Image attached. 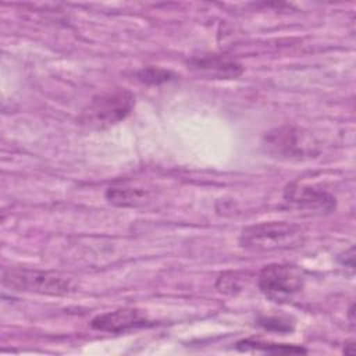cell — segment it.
Returning <instances> with one entry per match:
<instances>
[{
    "label": "cell",
    "mask_w": 356,
    "mask_h": 356,
    "mask_svg": "<svg viewBox=\"0 0 356 356\" xmlns=\"http://www.w3.org/2000/svg\"><path fill=\"white\" fill-rule=\"evenodd\" d=\"M239 350H261L267 353H306V349L296 345L286 343H273L253 339H242L236 343Z\"/></svg>",
    "instance_id": "cell-10"
},
{
    "label": "cell",
    "mask_w": 356,
    "mask_h": 356,
    "mask_svg": "<svg viewBox=\"0 0 356 356\" xmlns=\"http://www.w3.org/2000/svg\"><path fill=\"white\" fill-rule=\"evenodd\" d=\"M286 203L299 210L316 214H328L335 210V197L321 186L302 182H292L284 192Z\"/></svg>",
    "instance_id": "cell-6"
},
{
    "label": "cell",
    "mask_w": 356,
    "mask_h": 356,
    "mask_svg": "<svg viewBox=\"0 0 356 356\" xmlns=\"http://www.w3.org/2000/svg\"><path fill=\"white\" fill-rule=\"evenodd\" d=\"M248 274L241 271H225L218 275L216 288L224 295H238L248 285Z\"/></svg>",
    "instance_id": "cell-11"
},
{
    "label": "cell",
    "mask_w": 356,
    "mask_h": 356,
    "mask_svg": "<svg viewBox=\"0 0 356 356\" xmlns=\"http://www.w3.org/2000/svg\"><path fill=\"white\" fill-rule=\"evenodd\" d=\"M3 285L43 295H65L74 291V284L70 278L51 271L28 268H4Z\"/></svg>",
    "instance_id": "cell-5"
},
{
    "label": "cell",
    "mask_w": 356,
    "mask_h": 356,
    "mask_svg": "<svg viewBox=\"0 0 356 356\" xmlns=\"http://www.w3.org/2000/svg\"><path fill=\"white\" fill-rule=\"evenodd\" d=\"M188 65L192 71L216 79H232L243 72V68L238 61L217 54L193 57L189 60Z\"/></svg>",
    "instance_id": "cell-8"
},
{
    "label": "cell",
    "mask_w": 356,
    "mask_h": 356,
    "mask_svg": "<svg viewBox=\"0 0 356 356\" xmlns=\"http://www.w3.org/2000/svg\"><path fill=\"white\" fill-rule=\"evenodd\" d=\"M147 324L146 316H143L139 310L124 307L113 312H107L103 314H97L92 321L90 327L97 331L121 334L129 330H136L145 327Z\"/></svg>",
    "instance_id": "cell-7"
},
{
    "label": "cell",
    "mask_w": 356,
    "mask_h": 356,
    "mask_svg": "<svg viewBox=\"0 0 356 356\" xmlns=\"http://www.w3.org/2000/svg\"><path fill=\"white\" fill-rule=\"evenodd\" d=\"M338 260H339L341 266L350 268V271L353 273V270H355V249L350 248L348 252H345L343 254H341V256L338 257Z\"/></svg>",
    "instance_id": "cell-14"
},
{
    "label": "cell",
    "mask_w": 356,
    "mask_h": 356,
    "mask_svg": "<svg viewBox=\"0 0 356 356\" xmlns=\"http://www.w3.org/2000/svg\"><path fill=\"white\" fill-rule=\"evenodd\" d=\"M257 324L268 331L275 332H291L293 330V323L289 318L285 317H277V316H264L257 318Z\"/></svg>",
    "instance_id": "cell-13"
},
{
    "label": "cell",
    "mask_w": 356,
    "mask_h": 356,
    "mask_svg": "<svg viewBox=\"0 0 356 356\" xmlns=\"http://www.w3.org/2000/svg\"><path fill=\"white\" fill-rule=\"evenodd\" d=\"M136 76L143 83L161 85V83H165V82H170V81L175 79L178 75L171 70H165V68L154 67V65H147V67L140 68L136 72Z\"/></svg>",
    "instance_id": "cell-12"
},
{
    "label": "cell",
    "mask_w": 356,
    "mask_h": 356,
    "mask_svg": "<svg viewBox=\"0 0 356 356\" xmlns=\"http://www.w3.org/2000/svg\"><path fill=\"white\" fill-rule=\"evenodd\" d=\"M343 352L345 353H349V355H353L355 353V345L353 342H346L345 348H343Z\"/></svg>",
    "instance_id": "cell-15"
},
{
    "label": "cell",
    "mask_w": 356,
    "mask_h": 356,
    "mask_svg": "<svg viewBox=\"0 0 356 356\" xmlns=\"http://www.w3.org/2000/svg\"><path fill=\"white\" fill-rule=\"evenodd\" d=\"M106 197L110 203L120 207H135L143 204L147 200V192L140 188L131 186H111L106 192Z\"/></svg>",
    "instance_id": "cell-9"
},
{
    "label": "cell",
    "mask_w": 356,
    "mask_h": 356,
    "mask_svg": "<svg viewBox=\"0 0 356 356\" xmlns=\"http://www.w3.org/2000/svg\"><path fill=\"white\" fill-rule=\"evenodd\" d=\"M135 106V96L127 89H113L92 97L82 110L81 122L89 128H108L125 120Z\"/></svg>",
    "instance_id": "cell-3"
},
{
    "label": "cell",
    "mask_w": 356,
    "mask_h": 356,
    "mask_svg": "<svg viewBox=\"0 0 356 356\" xmlns=\"http://www.w3.org/2000/svg\"><path fill=\"white\" fill-rule=\"evenodd\" d=\"M238 242L242 249L256 253L286 250L302 246L305 232L293 222L266 221L245 227Z\"/></svg>",
    "instance_id": "cell-1"
},
{
    "label": "cell",
    "mask_w": 356,
    "mask_h": 356,
    "mask_svg": "<svg viewBox=\"0 0 356 356\" xmlns=\"http://www.w3.org/2000/svg\"><path fill=\"white\" fill-rule=\"evenodd\" d=\"M263 147L271 157L286 161L309 160L320 153V145L314 135L288 124L266 132Z\"/></svg>",
    "instance_id": "cell-2"
},
{
    "label": "cell",
    "mask_w": 356,
    "mask_h": 356,
    "mask_svg": "<svg viewBox=\"0 0 356 356\" xmlns=\"http://www.w3.org/2000/svg\"><path fill=\"white\" fill-rule=\"evenodd\" d=\"M303 285L305 274L293 264L273 263L264 266L257 275L260 292L277 303L291 302L302 291Z\"/></svg>",
    "instance_id": "cell-4"
}]
</instances>
